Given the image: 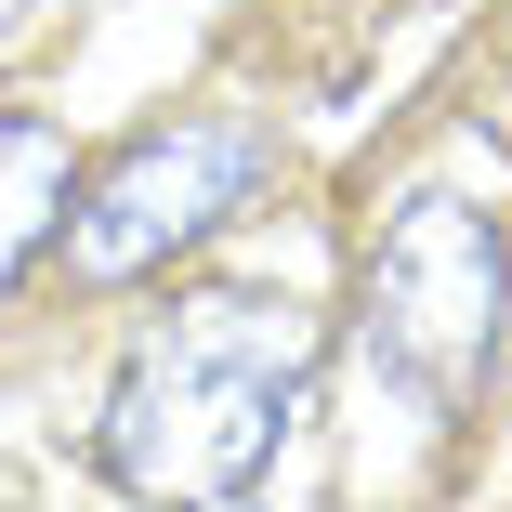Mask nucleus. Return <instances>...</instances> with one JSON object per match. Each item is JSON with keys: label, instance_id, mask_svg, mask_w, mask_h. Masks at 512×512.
Instances as JSON below:
<instances>
[{"label": "nucleus", "instance_id": "4", "mask_svg": "<svg viewBox=\"0 0 512 512\" xmlns=\"http://www.w3.org/2000/svg\"><path fill=\"white\" fill-rule=\"evenodd\" d=\"M66 197H79V171H66V132L0 106V289H14V276H27V250L66 224Z\"/></svg>", "mask_w": 512, "mask_h": 512}, {"label": "nucleus", "instance_id": "3", "mask_svg": "<svg viewBox=\"0 0 512 512\" xmlns=\"http://www.w3.org/2000/svg\"><path fill=\"white\" fill-rule=\"evenodd\" d=\"M263 171H276V132H263L250 106H184V119H158L145 145H119L106 171L66 197V224H53V237H66V289H132V276H158L171 250H197L224 211H250Z\"/></svg>", "mask_w": 512, "mask_h": 512}, {"label": "nucleus", "instance_id": "1", "mask_svg": "<svg viewBox=\"0 0 512 512\" xmlns=\"http://www.w3.org/2000/svg\"><path fill=\"white\" fill-rule=\"evenodd\" d=\"M316 407V316L263 289H184L106 394V473L132 499H250Z\"/></svg>", "mask_w": 512, "mask_h": 512}, {"label": "nucleus", "instance_id": "2", "mask_svg": "<svg viewBox=\"0 0 512 512\" xmlns=\"http://www.w3.org/2000/svg\"><path fill=\"white\" fill-rule=\"evenodd\" d=\"M499 329H512V237H499V211H473V197H447V184L394 197L381 237H368V276H355L368 368L407 407L447 421V407L499 368Z\"/></svg>", "mask_w": 512, "mask_h": 512}]
</instances>
